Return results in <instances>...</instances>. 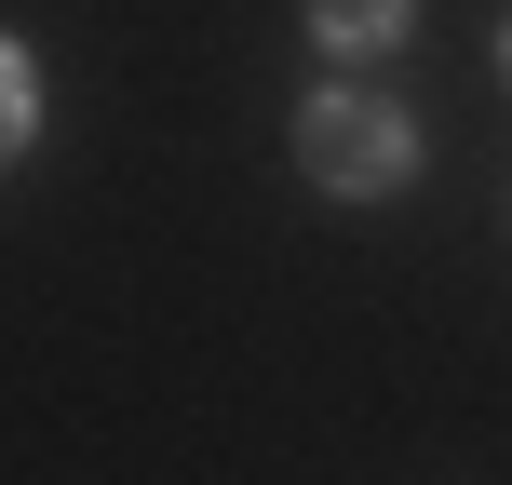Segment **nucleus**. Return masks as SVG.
<instances>
[{
    "label": "nucleus",
    "instance_id": "3",
    "mask_svg": "<svg viewBox=\"0 0 512 485\" xmlns=\"http://www.w3.org/2000/svg\"><path fill=\"white\" fill-rule=\"evenodd\" d=\"M27 149H41V68H27V54L0 41V176H14Z\"/></svg>",
    "mask_w": 512,
    "mask_h": 485
},
{
    "label": "nucleus",
    "instance_id": "4",
    "mask_svg": "<svg viewBox=\"0 0 512 485\" xmlns=\"http://www.w3.org/2000/svg\"><path fill=\"white\" fill-rule=\"evenodd\" d=\"M499 68H512V14H499Z\"/></svg>",
    "mask_w": 512,
    "mask_h": 485
},
{
    "label": "nucleus",
    "instance_id": "1",
    "mask_svg": "<svg viewBox=\"0 0 512 485\" xmlns=\"http://www.w3.org/2000/svg\"><path fill=\"white\" fill-rule=\"evenodd\" d=\"M297 176L324 189V203H405L418 189V108L378 95V81L297 95Z\"/></svg>",
    "mask_w": 512,
    "mask_h": 485
},
{
    "label": "nucleus",
    "instance_id": "2",
    "mask_svg": "<svg viewBox=\"0 0 512 485\" xmlns=\"http://www.w3.org/2000/svg\"><path fill=\"white\" fill-rule=\"evenodd\" d=\"M405 41H418V0H310V54H324L337 81L391 68Z\"/></svg>",
    "mask_w": 512,
    "mask_h": 485
}]
</instances>
